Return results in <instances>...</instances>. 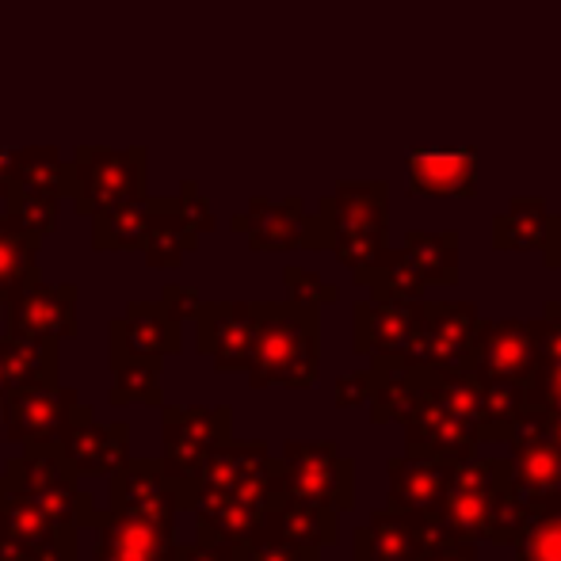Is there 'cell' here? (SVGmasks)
<instances>
[{"label":"cell","instance_id":"1","mask_svg":"<svg viewBox=\"0 0 561 561\" xmlns=\"http://www.w3.org/2000/svg\"><path fill=\"white\" fill-rule=\"evenodd\" d=\"M390 199L382 184H340L310 218L306 249H333L336 260L359 279L386 256Z\"/></svg>","mask_w":561,"mask_h":561},{"label":"cell","instance_id":"2","mask_svg":"<svg viewBox=\"0 0 561 561\" xmlns=\"http://www.w3.org/2000/svg\"><path fill=\"white\" fill-rule=\"evenodd\" d=\"M321 370V325L318 310L295 302H264L260 336L252 347L249 386L252 390H310Z\"/></svg>","mask_w":561,"mask_h":561},{"label":"cell","instance_id":"3","mask_svg":"<svg viewBox=\"0 0 561 561\" xmlns=\"http://www.w3.org/2000/svg\"><path fill=\"white\" fill-rule=\"evenodd\" d=\"M0 493L27 496V501H35L38 508H46L61 527H69L77 535L84 527H96L100 519L96 504L77 485L73 466L66 462L58 444H31L23 447V455L8 458L4 478H0Z\"/></svg>","mask_w":561,"mask_h":561},{"label":"cell","instance_id":"4","mask_svg":"<svg viewBox=\"0 0 561 561\" xmlns=\"http://www.w3.org/2000/svg\"><path fill=\"white\" fill-rule=\"evenodd\" d=\"M233 436L229 405H161V470L176 489L180 508H192L199 466Z\"/></svg>","mask_w":561,"mask_h":561},{"label":"cell","instance_id":"5","mask_svg":"<svg viewBox=\"0 0 561 561\" xmlns=\"http://www.w3.org/2000/svg\"><path fill=\"white\" fill-rule=\"evenodd\" d=\"M149 149L146 146H77L69 157V199L84 218L146 195Z\"/></svg>","mask_w":561,"mask_h":561},{"label":"cell","instance_id":"6","mask_svg":"<svg viewBox=\"0 0 561 561\" xmlns=\"http://www.w3.org/2000/svg\"><path fill=\"white\" fill-rule=\"evenodd\" d=\"M279 493L306 504L347 512L355 504V462L340 455L333 439L321 444H283L279 450Z\"/></svg>","mask_w":561,"mask_h":561},{"label":"cell","instance_id":"7","mask_svg":"<svg viewBox=\"0 0 561 561\" xmlns=\"http://www.w3.org/2000/svg\"><path fill=\"white\" fill-rule=\"evenodd\" d=\"M203 493H226L244 504H267L279 496V455L260 439H233L229 436L222 447L207 455L195 478V496ZM195 504V501H192Z\"/></svg>","mask_w":561,"mask_h":561},{"label":"cell","instance_id":"8","mask_svg":"<svg viewBox=\"0 0 561 561\" xmlns=\"http://www.w3.org/2000/svg\"><path fill=\"white\" fill-rule=\"evenodd\" d=\"M455 531L439 512H398L378 508L363 527L352 535L355 561H424L436 550L450 547Z\"/></svg>","mask_w":561,"mask_h":561},{"label":"cell","instance_id":"9","mask_svg":"<svg viewBox=\"0 0 561 561\" xmlns=\"http://www.w3.org/2000/svg\"><path fill=\"white\" fill-rule=\"evenodd\" d=\"M508 485H512L508 458L470 455V458H462V462H455L447 496H444V504H439V516L447 519L455 539H462V542L485 539V519Z\"/></svg>","mask_w":561,"mask_h":561},{"label":"cell","instance_id":"10","mask_svg":"<svg viewBox=\"0 0 561 561\" xmlns=\"http://www.w3.org/2000/svg\"><path fill=\"white\" fill-rule=\"evenodd\" d=\"M405 428V450L409 455H432L447 458V462H462V458L478 455V428L455 416L447 405H439L428 390H424L421 375L413 367V390H409L405 405H401L398 421Z\"/></svg>","mask_w":561,"mask_h":561},{"label":"cell","instance_id":"11","mask_svg":"<svg viewBox=\"0 0 561 561\" xmlns=\"http://www.w3.org/2000/svg\"><path fill=\"white\" fill-rule=\"evenodd\" d=\"M77 531L20 493H0V561H73Z\"/></svg>","mask_w":561,"mask_h":561},{"label":"cell","instance_id":"12","mask_svg":"<svg viewBox=\"0 0 561 561\" xmlns=\"http://www.w3.org/2000/svg\"><path fill=\"white\" fill-rule=\"evenodd\" d=\"M478 378H508V382H531L539 367V321H481L473 329L466 363Z\"/></svg>","mask_w":561,"mask_h":561},{"label":"cell","instance_id":"13","mask_svg":"<svg viewBox=\"0 0 561 561\" xmlns=\"http://www.w3.org/2000/svg\"><path fill=\"white\" fill-rule=\"evenodd\" d=\"M264 302H203L195 318V344L222 375H244L260 336Z\"/></svg>","mask_w":561,"mask_h":561},{"label":"cell","instance_id":"14","mask_svg":"<svg viewBox=\"0 0 561 561\" xmlns=\"http://www.w3.org/2000/svg\"><path fill=\"white\" fill-rule=\"evenodd\" d=\"M77 390L58 382H35L23 390L4 393V439L15 447L58 444L69 428V416L77 409Z\"/></svg>","mask_w":561,"mask_h":561},{"label":"cell","instance_id":"15","mask_svg":"<svg viewBox=\"0 0 561 561\" xmlns=\"http://www.w3.org/2000/svg\"><path fill=\"white\" fill-rule=\"evenodd\" d=\"M508 478L512 489L527 501V508L550 501L561 485V447L542 432L539 409H527L508 432Z\"/></svg>","mask_w":561,"mask_h":561},{"label":"cell","instance_id":"16","mask_svg":"<svg viewBox=\"0 0 561 561\" xmlns=\"http://www.w3.org/2000/svg\"><path fill=\"white\" fill-rule=\"evenodd\" d=\"M473 329H478V306L421 302L405 367H462Z\"/></svg>","mask_w":561,"mask_h":561},{"label":"cell","instance_id":"17","mask_svg":"<svg viewBox=\"0 0 561 561\" xmlns=\"http://www.w3.org/2000/svg\"><path fill=\"white\" fill-rule=\"evenodd\" d=\"M4 333L27 340H73L77 336V287L73 283H31L4 302Z\"/></svg>","mask_w":561,"mask_h":561},{"label":"cell","instance_id":"18","mask_svg":"<svg viewBox=\"0 0 561 561\" xmlns=\"http://www.w3.org/2000/svg\"><path fill=\"white\" fill-rule=\"evenodd\" d=\"M421 302H398V298H370L355 302L352 310V344L359 355H370V363H405L413 329L421 318Z\"/></svg>","mask_w":561,"mask_h":561},{"label":"cell","instance_id":"19","mask_svg":"<svg viewBox=\"0 0 561 561\" xmlns=\"http://www.w3.org/2000/svg\"><path fill=\"white\" fill-rule=\"evenodd\" d=\"M58 450L66 455V462L73 466L77 478L115 473L118 466L130 458V428H126V421L100 424L96 413L77 401L66 436L58 439Z\"/></svg>","mask_w":561,"mask_h":561},{"label":"cell","instance_id":"20","mask_svg":"<svg viewBox=\"0 0 561 561\" xmlns=\"http://www.w3.org/2000/svg\"><path fill=\"white\" fill-rule=\"evenodd\" d=\"M107 478H112V512L176 527V489L169 485L157 458H126Z\"/></svg>","mask_w":561,"mask_h":561},{"label":"cell","instance_id":"21","mask_svg":"<svg viewBox=\"0 0 561 561\" xmlns=\"http://www.w3.org/2000/svg\"><path fill=\"white\" fill-rule=\"evenodd\" d=\"M92 531H96L92 561H172L176 554V527L153 519L118 516L107 508L100 512Z\"/></svg>","mask_w":561,"mask_h":561},{"label":"cell","instance_id":"22","mask_svg":"<svg viewBox=\"0 0 561 561\" xmlns=\"http://www.w3.org/2000/svg\"><path fill=\"white\" fill-rule=\"evenodd\" d=\"M450 470L455 462L432 455H398L386 462V478H390V493H386V508L398 512H439L450 485Z\"/></svg>","mask_w":561,"mask_h":561},{"label":"cell","instance_id":"23","mask_svg":"<svg viewBox=\"0 0 561 561\" xmlns=\"http://www.w3.org/2000/svg\"><path fill=\"white\" fill-rule=\"evenodd\" d=\"M478 153L470 146H413L409 149V180L413 192L432 199H470Z\"/></svg>","mask_w":561,"mask_h":561},{"label":"cell","instance_id":"24","mask_svg":"<svg viewBox=\"0 0 561 561\" xmlns=\"http://www.w3.org/2000/svg\"><path fill=\"white\" fill-rule=\"evenodd\" d=\"M233 229L256 252H290L306 249L310 215H306L302 199H252L249 210L233 218Z\"/></svg>","mask_w":561,"mask_h":561},{"label":"cell","instance_id":"25","mask_svg":"<svg viewBox=\"0 0 561 561\" xmlns=\"http://www.w3.org/2000/svg\"><path fill=\"white\" fill-rule=\"evenodd\" d=\"M180 352V325L161 302H130L112 321V359H164Z\"/></svg>","mask_w":561,"mask_h":561},{"label":"cell","instance_id":"26","mask_svg":"<svg viewBox=\"0 0 561 561\" xmlns=\"http://www.w3.org/2000/svg\"><path fill=\"white\" fill-rule=\"evenodd\" d=\"M260 531L275 535V539H283V542H295V547L321 550V547L340 542V512L279 493L267 504L264 519H260Z\"/></svg>","mask_w":561,"mask_h":561},{"label":"cell","instance_id":"27","mask_svg":"<svg viewBox=\"0 0 561 561\" xmlns=\"http://www.w3.org/2000/svg\"><path fill=\"white\" fill-rule=\"evenodd\" d=\"M199 249V233L184 222V215L176 210L172 195H157L153 215H149L146 237H141V256L153 272H172V267L184 264L187 252Z\"/></svg>","mask_w":561,"mask_h":561},{"label":"cell","instance_id":"28","mask_svg":"<svg viewBox=\"0 0 561 561\" xmlns=\"http://www.w3.org/2000/svg\"><path fill=\"white\" fill-rule=\"evenodd\" d=\"M58 352L54 340H27V336H0V393L23 390L35 382H58Z\"/></svg>","mask_w":561,"mask_h":561},{"label":"cell","instance_id":"29","mask_svg":"<svg viewBox=\"0 0 561 561\" xmlns=\"http://www.w3.org/2000/svg\"><path fill=\"white\" fill-rule=\"evenodd\" d=\"M192 512L203 542H249L260 531V519H264L267 508L244 504L226 493H203L195 496Z\"/></svg>","mask_w":561,"mask_h":561},{"label":"cell","instance_id":"30","mask_svg":"<svg viewBox=\"0 0 561 561\" xmlns=\"http://www.w3.org/2000/svg\"><path fill=\"white\" fill-rule=\"evenodd\" d=\"M149 215H153V195H138L126 199L112 210L92 215V249L96 252H134L141 249Z\"/></svg>","mask_w":561,"mask_h":561},{"label":"cell","instance_id":"31","mask_svg":"<svg viewBox=\"0 0 561 561\" xmlns=\"http://www.w3.org/2000/svg\"><path fill=\"white\" fill-rule=\"evenodd\" d=\"M38 237L20 229L8 215H0V298H12L15 290L43 279L38 272Z\"/></svg>","mask_w":561,"mask_h":561},{"label":"cell","instance_id":"32","mask_svg":"<svg viewBox=\"0 0 561 561\" xmlns=\"http://www.w3.org/2000/svg\"><path fill=\"white\" fill-rule=\"evenodd\" d=\"M12 187L50 195V199L61 203L69 195V161L61 157L58 146H15Z\"/></svg>","mask_w":561,"mask_h":561},{"label":"cell","instance_id":"33","mask_svg":"<svg viewBox=\"0 0 561 561\" xmlns=\"http://www.w3.org/2000/svg\"><path fill=\"white\" fill-rule=\"evenodd\" d=\"M550 233V215L542 199H512V207L496 218L493 244L501 252H531L542 249Z\"/></svg>","mask_w":561,"mask_h":561},{"label":"cell","instance_id":"34","mask_svg":"<svg viewBox=\"0 0 561 561\" xmlns=\"http://www.w3.org/2000/svg\"><path fill=\"white\" fill-rule=\"evenodd\" d=\"M401 252L409 256V264L416 267V275L424 279V287L439 283V287H455L458 283V237L455 233H409Z\"/></svg>","mask_w":561,"mask_h":561},{"label":"cell","instance_id":"35","mask_svg":"<svg viewBox=\"0 0 561 561\" xmlns=\"http://www.w3.org/2000/svg\"><path fill=\"white\" fill-rule=\"evenodd\" d=\"M112 363V375L115 386L107 393L112 409L123 405H149V409H161L164 405V390H161V370L164 359H107Z\"/></svg>","mask_w":561,"mask_h":561},{"label":"cell","instance_id":"36","mask_svg":"<svg viewBox=\"0 0 561 561\" xmlns=\"http://www.w3.org/2000/svg\"><path fill=\"white\" fill-rule=\"evenodd\" d=\"M512 547L519 561H561V501L550 496L531 504Z\"/></svg>","mask_w":561,"mask_h":561},{"label":"cell","instance_id":"37","mask_svg":"<svg viewBox=\"0 0 561 561\" xmlns=\"http://www.w3.org/2000/svg\"><path fill=\"white\" fill-rule=\"evenodd\" d=\"M485 386V428L481 444H504L516 421L527 413V386L508 382V378H481Z\"/></svg>","mask_w":561,"mask_h":561},{"label":"cell","instance_id":"38","mask_svg":"<svg viewBox=\"0 0 561 561\" xmlns=\"http://www.w3.org/2000/svg\"><path fill=\"white\" fill-rule=\"evenodd\" d=\"M355 283L370 287V298H398V302L424 298V279L416 275V267L409 264V256L401 249H386V256L370 272H363Z\"/></svg>","mask_w":561,"mask_h":561},{"label":"cell","instance_id":"39","mask_svg":"<svg viewBox=\"0 0 561 561\" xmlns=\"http://www.w3.org/2000/svg\"><path fill=\"white\" fill-rule=\"evenodd\" d=\"M4 215L20 229H27V233H35L38 241H43V237L54 233V226H58V199L12 187V192L4 195Z\"/></svg>","mask_w":561,"mask_h":561},{"label":"cell","instance_id":"40","mask_svg":"<svg viewBox=\"0 0 561 561\" xmlns=\"http://www.w3.org/2000/svg\"><path fill=\"white\" fill-rule=\"evenodd\" d=\"M527 512H531V508H527V501L508 485L501 493V501L493 504V512H489L485 539H481V542H493V547H512V542H516V535H519V527H524Z\"/></svg>","mask_w":561,"mask_h":561},{"label":"cell","instance_id":"41","mask_svg":"<svg viewBox=\"0 0 561 561\" xmlns=\"http://www.w3.org/2000/svg\"><path fill=\"white\" fill-rule=\"evenodd\" d=\"M283 283H287V302L295 306H310V310H321V306H333L340 298V290L333 283H325L318 272H306V267H283Z\"/></svg>","mask_w":561,"mask_h":561},{"label":"cell","instance_id":"42","mask_svg":"<svg viewBox=\"0 0 561 561\" xmlns=\"http://www.w3.org/2000/svg\"><path fill=\"white\" fill-rule=\"evenodd\" d=\"M244 561H321V550L295 547V542H283L275 535L256 531L244 542Z\"/></svg>","mask_w":561,"mask_h":561},{"label":"cell","instance_id":"43","mask_svg":"<svg viewBox=\"0 0 561 561\" xmlns=\"http://www.w3.org/2000/svg\"><path fill=\"white\" fill-rule=\"evenodd\" d=\"M172 199H176V210L184 215V222L192 226L199 237L210 233V229L218 226L215 222V210H210V199L199 192V184H195V180H184V184H180V192L172 195Z\"/></svg>","mask_w":561,"mask_h":561},{"label":"cell","instance_id":"44","mask_svg":"<svg viewBox=\"0 0 561 561\" xmlns=\"http://www.w3.org/2000/svg\"><path fill=\"white\" fill-rule=\"evenodd\" d=\"M527 405H539V409H561V359L539 363L527 382Z\"/></svg>","mask_w":561,"mask_h":561},{"label":"cell","instance_id":"45","mask_svg":"<svg viewBox=\"0 0 561 561\" xmlns=\"http://www.w3.org/2000/svg\"><path fill=\"white\" fill-rule=\"evenodd\" d=\"M161 310L169 313L176 325H184V321H195L203 310V295L195 287H184V283H169V287L161 290Z\"/></svg>","mask_w":561,"mask_h":561},{"label":"cell","instance_id":"46","mask_svg":"<svg viewBox=\"0 0 561 561\" xmlns=\"http://www.w3.org/2000/svg\"><path fill=\"white\" fill-rule=\"evenodd\" d=\"M172 561H244V542H176Z\"/></svg>","mask_w":561,"mask_h":561},{"label":"cell","instance_id":"47","mask_svg":"<svg viewBox=\"0 0 561 561\" xmlns=\"http://www.w3.org/2000/svg\"><path fill=\"white\" fill-rule=\"evenodd\" d=\"M370 370H355V375H340L336 378V390H333V401L336 409H355V405H367L370 401Z\"/></svg>","mask_w":561,"mask_h":561},{"label":"cell","instance_id":"48","mask_svg":"<svg viewBox=\"0 0 561 561\" xmlns=\"http://www.w3.org/2000/svg\"><path fill=\"white\" fill-rule=\"evenodd\" d=\"M561 359V302H547L539 321V363Z\"/></svg>","mask_w":561,"mask_h":561},{"label":"cell","instance_id":"49","mask_svg":"<svg viewBox=\"0 0 561 561\" xmlns=\"http://www.w3.org/2000/svg\"><path fill=\"white\" fill-rule=\"evenodd\" d=\"M424 561H481L478 558V542H450V547H444V550H436V554H428Z\"/></svg>","mask_w":561,"mask_h":561},{"label":"cell","instance_id":"50","mask_svg":"<svg viewBox=\"0 0 561 561\" xmlns=\"http://www.w3.org/2000/svg\"><path fill=\"white\" fill-rule=\"evenodd\" d=\"M542 256L547 264L561 272V218H550V233H547V244H542Z\"/></svg>","mask_w":561,"mask_h":561},{"label":"cell","instance_id":"51","mask_svg":"<svg viewBox=\"0 0 561 561\" xmlns=\"http://www.w3.org/2000/svg\"><path fill=\"white\" fill-rule=\"evenodd\" d=\"M12 176H15V149L0 146V199L12 192Z\"/></svg>","mask_w":561,"mask_h":561},{"label":"cell","instance_id":"52","mask_svg":"<svg viewBox=\"0 0 561 561\" xmlns=\"http://www.w3.org/2000/svg\"><path fill=\"white\" fill-rule=\"evenodd\" d=\"M527 409H539V405H527ZM539 416H542V432H547V436L561 447V409L558 413L554 409H539Z\"/></svg>","mask_w":561,"mask_h":561},{"label":"cell","instance_id":"53","mask_svg":"<svg viewBox=\"0 0 561 561\" xmlns=\"http://www.w3.org/2000/svg\"><path fill=\"white\" fill-rule=\"evenodd\" d=\"M0 439H4V393H0Z\"/></svg>","mask_w":561,"mask_h":561},{"label":"cell","instance_id":"54","mask_svg":"<svg viewBox=\"0 0 561 561\" xmlns=\"http://www.w3.org/2000/svg\"><path fill=\"white\" fill-rule=\"evenodd\" d=\"M0 318H4V298H0Z\"/></svg>","mask_w":561,"mask_h":561},{"label":"cell","instance_id":"55","mask_svg":"<svg viewBox=\"0 0 561 561\" xmlns=\"http://www.w3.org/2000/svg\"><path fill=\"white\" fill-rule=\"evenodd\" d=\"M554 501H561V485H558V493H554Z\"/></svg>","mask_w":561,"mask_h":561},{"label":"cell","instance_id":"56","mask_svg":"<svg viewBox=\"0 0 561 561\" xmlns=\"http://www.w3.org/2000/svg\"><path fill=\"white\" fill-rule=\"evenodd\" d=\"M73 561H77V558H73Z\"/></svg>","mask_w":561,"mask_h":561}]
</instances>
